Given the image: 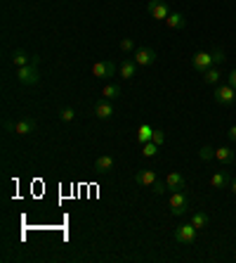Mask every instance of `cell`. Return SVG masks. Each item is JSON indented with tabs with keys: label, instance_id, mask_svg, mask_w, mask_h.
I'll list each match as a JSON object with an SVG mask.
<instances>
[{
	"label": "cell",
	"instance_id": "cell-1",
	"mask_svg": "<svg viewBox=\"0 0 236 263\" xmlns=\"http://www.w3.org/2000/svg\"><path fill=\"white\" fill-rule=\"evenodd\" d=\"M196 235H198V228H194V223L189 221V223H182L175 228V242H180V244H194L196 242Z\"/></svg>",
	"mask_w": 236,
	"mask_h": 263
},
{
	"label": "cell",
	"instance_id": "cell-2",
	"mask_svg": "<svg viewBox=\"0 0 236 263\" xmlns=\"http://www.w3.org/2000/svg\"><path fill=\"white\" fill-rule=\"evenodd\" d=\"M168 206H170L172 216H184L189 211V199H187V195L182 190H175L170 195V199H168Z\"/></svg>",
	"mask_w": 236,
	"mask_h": 263
},
{
	"label": "cell",
	"instance_id": "cell-3",
	"mask_svg": "<svg viewBox=\"0 0 236 263\" xmlns=\"http://www.w3.org/2000/svg\"><path fill=\"white\" fill-rule=\"evenodd\" d=\"M17 81L22 86H36L40 81V74H38V64H26V66H19L17 69Z\"/></svg>",
	"mask_w": 236,
	"mask_h": 263
},
{
	"label": "cell",
	"instance_id": "cell-4",
	"mask_svg": "<svg viewBox=\"0 0 236 263\" xmlns=\"http://www.w3.org/2000/svg\"><path fill=\"white\" fill-rule=\"evenodd\" d=\"M146 10L151 14V19H156V22H165L170 17V7L165 5V0H149Z\"/></svg>",
	"mask_w": 236,
	"mask_h": 263
},
{
	"label": "cell",
	"instance_id": "cell-5",
	"mask_svg": "<svg viewBox=\"0 0 236 263\" xmlns=\"http://www.w3.org/2000/svg\"><path fill=\"white\" fill-rule=\"evenodd\" d=\"M5 128L14 135H28V133L36 131V121H31V118H19L17 123L12 121H5Z\"/></svg>",
	"mask_w": 236,
	"mask_h": 263
},
{
	"label": "cell",
	"instance_id": "cell-6",
	"mask_svg": "<svg viewBox=\"0 0 236 263\" xmlns=\"http://www.w3.org/2000/svg\"><path fill=\"white\" fill-rule=\"evenodd\" d=\"M114 74H116V64H114L111 59H109V62H106V59H99V62L92 64V76H94V79H111Z\"/></svg>",
	"mask_w": 236,
	"mask_h": 263
},
{
	"label": "cell",
	"instance_id": "cell-7",
	"mask_svg": "<svg viewBox=\"0 0 236 263\" xmlns=\"http://www.w3.org/2000/svg\"><path fill=\"white\" fill-rule=\"evenodd\" d=\"M132 59H135L137 66H151L156 62V50L154 48H137L132 53Z\"/></svg>",
	"mask_w": 236,
	"mask_h": 263
},
{
	"label": "cell",
	"instance_id": "cell-8",
	"mask_svg": "<svg viewBox=\"0 0 236 263\" xmlns=\"http://www.w3.org/2000/svg\"><path fill=\"white\" fill-rule=\"evenodd\" d=\"M234 97H236V88H232L229 83H222L215 88V102L217 105H234Z\"/></svg>",
	"mask_w": 236,
	"mask_h": 263
},
{
	"label": "cell",
	"instance_id": "cell-9",
	"mask_svg": "<svg viewBox=\"0 0 236 263\" xmlns=\"http://www.w3.org/2000/svg\"><path fill=\"white\" fill-rule=\"evenodd\" d=\"M156 180H158V173L154 169H142V171L135 173V183L140 187H151Z\"/></svg>",
	"mask_w": 236,
	"mask_h": 263
},
{
	"label": "cell",
	"instance_id": "cell-10",
	"mask_svg": "<svg viewBox=\"0 0 236 263\" xmlns=\"http://www.w3.org/2000/svg\"><path fill=\"white\" fill-rule=\"evenodd\" d=\"M191 66L196 69L198 74H203L206 69L215 66V64H212V55H210V53H196L194 57H191Z\"/></svg>",
	"mask_w": 236,
	"mask_h": 263
},
{
	"label": "cell",
	"instance_id": "cell-11",
	"mask_svg": "<svg viewBox=\"0 0 236 263\" xmlns=\"http://www.w3.org/2000/svg\"><path fill=\"white\" fill-rule=\"evenodd\" d=\"M92 112H94V117L99 118V121H109V118L114 117V105H111V100H99Z\"/></svg>",
	"mask_w": 236,
	"mask_h": 263
},
{
	"label": "cell",
	"instance_id": "cell-12",
	"mask_svg": "<svg viewBox=\"0 0 236 263\" xmlns=\"http://www.w3.org/2000/svg\"><path fill=\"white\" fill-rule=\"evenodd\" d=\"M165 185H168V190L175 192V190H184V175L180 171H170L165 175Z\"/></svg>",
	"mask_w": 236,
	"mask_h": 263
},
{
	"label": "cell",
	"instance_id": "cell-13",
	"mask_svg": "<svg viewBox=\"0 0 236 263\" xmlns=\"http://www.w3.org/2000/svg\"><path fill=\"white\" fill-rule=\"evenodd\" d=\"M229 183H232V180H229L227 171H215L210 175V187H212V190H224Z\"/></svg>",
	"mask_w": 236,
	"mask_h": 263
},
{
	"label": "cell",
	"instance_id": "cell-14",
	"mask_svg": "<svg viewBox=\"0 0 236 263\" xmlns=\"http://www.w3.org/2000/svg\"><path fill=\"white\" fill-rule=\"evenodd\" d=\"M31 59H33V55H28L26 50H22V48H17V50L12 53V66H14V69L31 64Z\"/></svg>",
	"mask_w": 236,
	"mask_h": 263
},
{
	"label": "cell",
	"instance_id": "cell-15",
	"mask_svg": "<svg viewBox=\"0 0 236 263\" xmlns=\"http://www.w3.org/2000/svg\"><path fill=\"white\" fill-rule=\"evenodd\" d=\"M135 74H137V64H135V59H125L123 64L118 66V76H120V79L130 81Z\"/></svg>",
	"mask_w": 236,
	"mask_h": 263
},
{
	"label": "cell",
	"instance_id": "cell-16",
	"mask_svg": "<svg viewBox=\"0 0 236 263\" xmlns=\"http://www.w3.org/2000/svg\"><path fill=\"white\" fill-rule=\"evenodd\" d=\"M201 76H203V83H208V86H217L220 79H222V71H220V66H210V69H206Z\"/></svg>",
	"mask_w": 236,
	"mask_h": 263
},
{
	"label": "cell",
	"instance_id": "cell-17",
	"mask_svg": "<svg viewBox=\"0 0 236 263\" xmlns=\"http://www.w3.org/2000/svg\"><path fill=\"white\" fill-rule=\"evenodd\" d=\"M215 159H217L220 164H234L236 154L232 147H217V149H215Z\"/></svg>",
	"mask_w": 236,
	"mask_h": 263
},
{
	"label": "cell",
	"instance_id": "cell-18",
	"mask_svg": "<svg viewBox=\"0 0 236 263\" xmlns=\"http://www.w3.org/2000/svg\"><path fill=\"white\" fill-rule=\"evenodd\" d=\"M165 27L172 29V31H180V29L187 27V19H184V14H180V12H170V17L165 19Z\"/></svg>",
	"mask_w": 236,
	"mask_h": 263
},
{
	"label": "cell",
	"instance_id": "cell-19",
	"mask_svg": "<svg viewBox=\"0 0 236 263\" xmlns=\"http://www.w3.org/2000/svg\"><path fill=\"white\" fill-rule=\"evenodd\" d=\"M114 157H109V154H104V157H99L97 161H94V171L97 173H109L111 169H114Z\"/></svg>",
	"mask_w": 236,
	"mask_h": 263
},
{
	"label": "cell",
	"instance_id": "cell-20",
	"mask_svg": "<svg viewBox=\"0 0 236 263\" xmlns=\"http://www.w3.org/2000/svg\"><path fill=\"white\" fill-rule=\"evenodd\" d=\"M151 138H154V128H151L149 123H142V126L137 128V143H140V145H146V143H151Z\"/></svg>",
	"mask_w": 236,
	"mask_h": 263
},
{
	"label": "cell",
	"instance_id": "cell-21",
	"mask_svg": "<svg viewBox=\"0 0 236 263\" xmlns=\"http://www.w3.org/2000/svg\"><path fill=\"white\" fill-rule=\"evenodd\" d=\"M102 95H104V100H111V102H114V100L120 97V86H116V83H106Z\"/></svg>",
	"mask_w": 236,
	"mask_h": 263
},
{
	"label": "cell",
	"instance_id": "cell-22",
	"mask_svg": "<svg viewBox=\"0 0 236 263\" xmlns=\"http://www.w3.org/2000/svg\"><path fill=\"white\" fill-rule=\"evenodd\" d=\"M191 223H194V228H198V230H203V228H208V223H210L208 213H203V211H196V213L191 216Z\"/></svg>",
	"mask_w": 236,
	"mask_h": 263
},
{
	"label": "cell",
	"instance_id": "cell-23",
	"mask_svg": "<svg viewBox=\"0 0 236 263\" xmlns=\"http://www.w3.org/2000/svg\"><path fill=\"white\" fill-rule=\"evenodd\" d=\"M76 118V112L71 109V107H62L59 109V121H64V123H71Z\"/></svg>",
	"mask_w": 236,
	"mask_h": 263
},
{
	"label": "cell",
	"instance_id": "cell-24",
	"mask_svg": "<svg viewBox=\"0 0 236 263\" xmlns=\"http://www.w3.org/2000/svg\"><path fill=\"white\" fill-rule=\"evenodd\" d=\"M198 159L201 161H210V159H215V149L210 145H203L201 149H198Z\"/></svg>",
	"mask_w": 236,
	"mask_h": 263
},
{
	"label": "cell",
	"instance_id": "cell-25",
	"mask_svg": "<svg viewBox=\"0 0 236 263\" xmlns=\"http://www.w3.org/2000/svg\"><path fill=\"white\" fill-rule=\"evenodd\" d=\"M210 55H212V64H215V66H220V64H224V62H227V55H224V50H220V48H215Z\"/></svg>",
	"mask_w": 236,
	"mask_h": 263
},
{
	"label": "cell",
	"instance_id": "cell-26",
	"mask_svg": "<svg viewBox=\"0 0 236 263\" xmlns=\"http://www.w3.org/2000/svg\"><path fill=\"white\" fill-rule=\"evenodd\" d=\"M142 154H144V157H156L158 145L156 143H146V145H142Z\"/></svg>",
	"mask_w": 236,
	"mask_h": 263
},
{
	"label": "cell",
	"instance_id": "cell-27",
	"mask_svg": "<svg viewBox=\"0 0 236 263\" xmlns=\"http://www.w3.org/2000/svg\"><path fill=\"white\" fill-rule=\"evenodd\" d=\"M120 50H123V53H135V50H137V48H135V40H132V38H123V40H120Z\"/></svg>",
	"mask_w": 236,
	"mask_h": 263
},
{
	"label": "cell",
	"instance_id": "cell-28",
	"mask_svg": "<svg viewBox=\"0 0 236 263\" xmlns=\"http://www.w3.org/2000/svg\"><path fill=\"white\" fill-rule=\"evenodd\" d=\"M151 143H156L158 147L165 143V131H161V128H154V138H151Z\"/></svg>",
	"mask_w": 236,
	"mask_h": 263
},
{
	"label": "cell",
	"instance_id": "cell-29",
	"mask_svg": "<svg viewBox=\"0 0 236 263\" xmlns=\"http://www.w3.org/2000/svg\"><path fill=\"white\" fill-rule=\"evenodd\" d=\"M151 190H154L156 195H163V192L168 190V185H165V180H156V183L151 185Z\"/></svg>",
	"mask_w": 236,
	"mask_h": 263
},
{
	"label": "cell",
	"instance_id": "cell-30",
	"mask_svg": "<svg viewBox=\"0 0 236 263\" xmlns=\"http://www.w3.org/2000/svg\"><path fill=\"white\" fill-rule=\"evenodd\" d=\"M227 83H229L232 88H236V69H234V71H229V74H227Z\"/></svg>",
	"mask_w": 236,
	"mask_h": 263
},
{
	"label": "cell",
	"instance_id": "cell-31",
	"mask_svg": "<svg viewBox=\"0 0 236 263\" xmlns=\"http://www.w3.org/2000/svg\"><path fill=\"white\" fill-rule=\"evenodd\" d=\"M227 135H229V140H232V143H236V126H232V128L227 131Z\"/></svg>",
	"mask_w": 236,
	"mask_h": 263
},
{
	"label": "cell",
	"instance_id": "cell-32",
	"mask_svg": "<svg viewBox=\"0 0 236 263\" xmlns=\"http://www.w3.org/2000/svg\"><path fill=\"white\" fill-rule=\"evenodd\" d=\"M229 187H232V192H234V195H236V178H234V180H232V183H229Z\"/></svg>",
	"mask_w": 236,
	"mask_h": 263
},
{
	"label": "cell",
	"instance_id": "cell-33",
	"mask_svg": "<svg viewBox=\"0 0 236 263\" xmlns=\"http://www.w3.org/2000/svg\"><path fill=\"white\" fill-rule=\"evenodd\" d=\"M234 105H236V97H234Z\"/></svg>",
	"mask_w": 236,
	"mask_h": 263
}]
</instances>
